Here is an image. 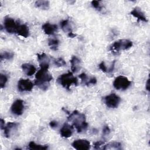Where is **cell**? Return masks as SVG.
Segmentation results:
<instances>
[{
	"label": "cell",
	"mask_w": 150,
	"mask_h": 150,
	"mask_svg": "<svg viewBox=\"0 0 150 150\" xmlns=\"http://www.w3.org/2000/svg\"><path fill=\"white\" fill-rule=\"evenodd\" d=\"M15 33L23 38H28L29 36V29L25 24H21L18 22Z\"/></svg>",
	"instance_id": "12"
},
{
	"label": "cell",
	"mask_w": 150,
	"mask_h": 150,
	"mask_svg": "<svg viewBox=\"0 0 150 150\" xmlns=\"http://www.w3.org/2000/svg\"><path fill=\"white\" fill-rule=\"evenodd\" d=\"M49 125L50 127L52 128H56L58 127L59 125V123L57 121H54V120H53V121H51L49 123Z\"/></svg>",
	"instance_id": "32"
},
{
	"label": "cell",
	"mask_w": 150,
	"mask_h": 150,
	"mask_svg": "<svg viewBox=\"0 0 150 150\" xmlns=\"http://www.w3.org/2000/svg\"><path fill=\"white\" fill-rule=\"evenodd\" d=\"M42 29L45 34L48 35H54V33L57 31V26L55 24H52L49 22H46L42 25Z\"/></svg>",
	"instance_id": "15"
},
{
	"label": "cell",
	"mask_w": 150,
	"mask_h": 150,
	"mask_svg": "<svg viewBox=\"0 0 150 150\" xmlns=\"http://www.w3.org/2000/svg\"><path fill=\"white\" fill-rule=\"evenodd\" d=\"M18 22L15 21L13 18L6 16L4 19V25L6 31L9 33H14L16 32Z\"/></svg>",
	"instance_id": "7"
},
{
	"label": "cell",
	"mask_w": 150,
	"mask_h": 150,
	"mask_svg": "<svg viewBox=\"0 0 150 150\" xmlns=\"http://www.w3.org/2000/svg\"><path fill=\"white\" fill-rule=\"evenodd\" d=\"M79 77L81 79V83L86 86L95 84L97 83V79L95 77H88L84 73L80 74L79 76Z\"/></svg>",
	"instance_id": "16"
},
{
	"label": "cell",
	"mask_w": 150,
	"mask_h": 150,
	"mask_svg": "<svg viewBox=\"0 0 150 150\" xmlns=\"http://www.w3.org/2000/svg\"><path fill=\"white\" fill-rule=\"evenodd\" d=\"M131 85V81L125 76H119L117 77L114 82V87L118 90H125Z\"/></svg>",
	"instance_id": "5"
},
{
	"label": "cell",
	"mask_w": 150,
	"mask_h": 150,
	"mask_svg": "<svg viewBox=\"0 0 150 150\" xmlns=\"http://www.w3.org/2000/svg\"><path fill=\"white\" fill-rule=\"evenodd\" d=\"M24 110V101L21 99L16 100L12 104L11 111L15 115H21Z\"/></svg>",
	"instance_id": "8"
},
{
	"label": "cell",
	"mask_w": 150,
	"mask_h": 150,
	"mask_svg": "<svg viewBox=\"0 0 150 150\" xmlns=\"http://www.w3.org/2000/svg\"><path fill=\"white\" fill-rule=\"evenodd\" d=\"M19 125V124L15 122H8L4 128V135L6 138H9L12 134V132L15 131L18 127Z\"/></svg>",
	"instance_id": "11"
},
{
	"label": "cell",
	"mask_w": 150,
	"mask_h": 150,
	"mask_svg": "<svg viewBox=\"0 0 150 150\" xmlns=\"http://www.w3.org/2000/svg\"><path fill=\"white\" fill-rule=\"evenodd\" d=\"M104 101L107 107L111 108H115L120 104L121 98L115 93H111L104 98Z\"/></svg>",
	"instance_id": "6"
},
{
	"label": "cell",
	"mask_w": 150,
	"mask_h": 150,
	"mask_svg": "<svg viewBox=\"0 0 150 150\" xmlns=\"http://www.w3.org/2000/svg\"><path fill=\"white\" fill-rule=\"evenodd\" d=\"M71 70L72 73H77L81 69V61L76 56H73L70 59Z\"/></svg>",
	"instance_id": "17"
},
{
	"label": "cell",
	"mask_w": 150,
	"mask_h": 150,
	"mask_svg": "<svg viewBox=\"0 0 150 150\" xmlns=\"http://www.w3.org/2000/svg\"><path fill=\"white\" fill-rule=\"evenodd\" d=\"M37 58L39 63V65L49 64L50 59L45 53L37 54Z\"/></svg>",
	"instance_id": "21"
},
{
	"label": "cell",
	"mask_w": 150,
	"mask_h": 150,
	"mask_svg": "<svg viewBox=\"0 0 150 150\" xmlns=\"http://www.w3.org/2000/svg\"><path fill=\"white\" fill-rule=\"evenodd\" d=\"M13 56H14V54L13 52H8V51H5V52L1 53V55H0L1 61L3 59L11 60L13 57Z\"/></svg>",
	"instance_id": "25"
},
{
	"label": "cell",
	"mask_w": 150,
	"mask_h": 150,
	"mask_svg": "<svg viewBox=\"0 0 150 150\" xmlns=\"http://www.w3.org/2000/svg\"><path fill=\"white\" fill-rule=\"evenodd\" d=\"M130 14L132 15L134 17L137 18L138 21H142L144 22H148V19L145 15L144 13L142 12L141 8L139 7H135L134 8L132 9V10L131 11Z\"/></svg>",
	"instance_id": "14"
},
{
	"label": "cell",
	"mask_w": 150,
	"mask_h": 150,
	"mask_svg": "<svg viewBox=\"0 0 150 150\" xmlns=\"http://www.w3.org/2000/svg\"><path fill=\"white\" fill-rule=\"evenodd\" d=\"M115 60H114L113 62L112 63L111 65L108 67V73H111L114 69V67H115Z\"/></svg>",
	"instance_id": "33"
},
{
	"label": "cell",
	"mask_w": 150,
	"mask_h": 150,
	"mask_svg": "<svg viewBox=\"0 0 150 150\" xmlns=\"http://www.w3.org/2000/svg\"><path fill=\"white\" fill-rule=\"evenodd\" d=\"M98 68L104 73H108V68L106 66L105 62L104 61H102L99 64H98Z\"/></svg>",
	"instance_id": "30"
},
{
	"label": "cell",
	"mask_w": 150,
	"mask_h": 150,
	"mask_svg": "<svg viewBox=\"0 0 150 150\" xmlns=\"http://www.w3.org/2000/svg\"><path fill=\"white\" fill-rule=\"evenodd\" d=\"M132 45V42L128 39H119L115 41L110 46V50L114 54H117L121 51L130 49Z\"/></svg>",
	"instance_id": "4"
},
{
	"label": "cell",
	"mask_w": 150,
	"mask_h": 150,
	"mask_svg": "<svg viewBox=\"0 0 150 150\" xmlns=\"http://www.w3.org/2000/svg\"><path fill=\"white\" fill-rule=\"evenodd\" d=\"M8 81V77L7 76L2 73L0 74V87L1 88L5 87L6 82Z\"/></svg>",
	"instance_id": "27"
},
{
	"label": "cell",
	"mask_w": 150,
	"mask_h": 150,
	"mask_svg": "<svg viewBox=\"0 0 150 150\" xmlns=\"http://www.w3.org/2000/svg\"><path fill=\"white\" fill-rule=\"evenodd\" d=\"M104 141H97L96 142H94V148L96 149H103V147L104 146Z\"/></svg>",
	"instance_id": "28"
},
{
	"label": "cell",
	"mask_w": 150,
	"mask_h": 150,
	"mask_svg": "<svg viewBox=\"0 0 150 150\" xmlns=\"http://www.w3.org/2000/svg\"><path fill=\"white\" fill-rule=\"evenodd\" d=\"M60 27H61L62 29L64 32H67V33H69L73 32L71 26L70 25L69 19H64V20L62 21L60 23Z\"/></svg>",
	"instance_id": "19"
},
{
	"label": "cell",
	"mask_w": 150,
	"mask_h": 150,
	"mask_svg": "<svg viewBox=\"0 0 150 150\" xmlns=\"http://www.w3.org/2000/svg\"><path fill=\"white\" fill-rule=\"evenodd\" d=\"M53 63H54V65H56L57 67L64 66L66 64V62L62 57H59V58H57V59H54V60H53Z\"/></svg>",
	"instance_id": "26"
},
{
	"label": "cell",
	"mask_w": 150,
	"mask_h": 150,
	"mask_svg": "<svg viewBox=\"0 0 150 150\" xmlns=\"http://www.w3.org/2000/svg\"><path fill=\"white\" fill-rule=\"evenodd\" d=\"M121 144L119 142H112L107 144H104L103 149H120Z\"/></svg>",
	"instance_id": "22"
},
{
	"label": "cell",
	"mask_w": 150,
	"mask_h": 150,
	"mask_svg": "<svg viewBox=\"0 0 150 150\" xmlns=\"http://www.w3.org/2000/svg\"><path fill=\"white\" fill-rule=\"evenodd\" d=\"M59 45V40L57 39H49L48 40V45L50 49L54 51H56L58 49Z\"/></svg>",
	"instance_id": "24"
},
{
	"label": "cell",
	"mask_w": 150,
	"mask_h": 150,
	"mask_svg": "<svg viewBox=\"0 0 150 150\" xmlns=\"http://www.w3.org/2000/svg\"><path fill=\"white\" fill-rule=\"evenodd\" d=\"M17 87L18 90L21 92L30 91L33 87V84L29 79H21L18 81Z\"/></svg>",
	"instance_id": "9"
},
{
	"label": "cell",
	"mask_w": 150,
	"mask_h": 150,
	"mask_svg": "<svg viewBox=\"0 0 150 150\" xmlns=\"http://www.w3.org/2000/svg\"><path fill=\"white\" fill-rule=\"evenodd\" d=\"M22 69L25 74L28 76L34 74L36 71V69L33 64L30 63H23L22 64Z\"/></svg>",
	"instance_id": "18"
},
{
	"label": "cell",
	"mask_w": 150,
	"mask_h": 150,
	"mask_svg": "<svg viewBox=\"0 0 150 150\" xmlns=\"http://www.w3.org/2000/svg\"><path fill=\"white\" fill-rule=\"evenodd\" d=\"M29 149H36V150H45L48 148V146L46 145L37 144L33 141H30L28 145Z\"/></svg>",
	"instance_id": "23"
},
{
	"label": "cell",
	"mask_w": 150,
	"mask_h": 150,
	"mask_svg": "<svg viewBox=\"0 0 150 150\" xmlns=\"http://www.w3.org/2000/svg\"><path fill=\"white\" fill-rule=\"evenodd\" d=\"M73 132V127L67 123H64L60 129V135L65 138L70 137Z\"/></svg>",
	"instance_id": "13"
},
{
	"label": "cell",
	"mask_w": 150,
	"mask_h": 150,
	"mask_svg": "<svg viewBox=\"0 0 150 150\" xmlns=\"http://www.w3.org/2000/svg\"><path fill=\"white\" fill-rule=\"evenodd\" d=\"M56 81L57 83L68 90H70L71 86H77L78 84V80L73 76L72 72H68L61 74L58 77Z\"/></svg>",
	"instance_id": "3"
},
{
	"label": "cell",
	"mask_w": 150,
	"mask_h": 150,
	"mask_svg": "<svg viewBox=\"0 0 150 150\" xmlns=\"http://www.w3.org/2000/svg\"><path fill=\"white\" fill-rule=\"evenodd\" d=\"M50 3L48 1H36L35 3V6L37 8H39L43 10H47L49 8Z\"/></svg>",
	"instance_id": "20"
},
{
	"label": "cell",
	"mask_w": 150,
	"mask_h": 150,
	"mask_svg": "<svg viewBox=\"0 0 150 150\" xmlns=\"http://www.w3.org/2000/svg\"><path fill=\"white\" fill-rule=\"evenodd\" d=\"M110 128L108 127V125H105L104 126L103 128V135H107L110 133Z\"/></svg>",
	"instance_id": "31"
},
{
	"label": "cell",
	"mask_w": 150,
	"mask_h": 150,
	"mask_svg": "<svg viewBox=\"0 0 150 150\" xmlns=\"http://www.w3.org/2000/svg\"><path fill=\"white\" fill-rule=\"evenodd\" d=\"M72 146L77 150H88L90 148V143L87 139H79L74 140L72 144Z\"/></svg>",
	"instance_id": "10"
},
{
	"label": "cell",
	"mask_w": 150,
	"mask_h": 150,
	"mask_svg": "<svg viewBox=\"0 0 150 150\" xmlns=\"http://www.w3.org/2000/svg\"><path fill=\"white\" fill-rule=\"evenodd\" d=\"M67 120L71 122L73 127H74L77 132L81 133L87 129L88 127V123L86 122V115L78 111L74 110L67 117Z\"/></svg>",
	"instance_id": "2"
},
{
	"label": "cell",
	"mask_w": 150,
	"mask_h": 150,
	"mask_svg": "<svg viewBox=\"0 0 150 150\" xmlns=\"http://www.w3.org/2000/svg\"><path fill=\"white\" fill-rule=\"evenodd\" d=\"M68 36H69V38H74L75 36H76V34L73 33V32H70V33H68Z\"/></svg>",
	"instance_id": "36"
},
{
	"label": "cell",
	"mask_w": 150,
	"mask_h": 150,
	"mask_svg": "<svg viewBox=\"0 0 150 150\" xmlns=\"http://www.w3.org/2000/svg\"><path fill=\"white\" fill-rule=\"evenodd\" d=\"M91 4L92 6L94 8L96 9L98 11H101V10L102 6L100 4V1H91Z\"/></svg>",
	"instance_id": "29"
},
{
	"label": "cell",
	"mask_w": 150,
	"mask_h": 150,
	"mask_svg": "<svg viewBox=\"0 0 150 150\" xmlns=\"http://www.w3.org/2000/svg\"><path fill=\"white\" fill-rule=\"evenodd\" d=\"M49 64L40 65V69L35 75V84L40 89L46 90L49 86L50 81L53 79V77L48 71Z\"/></svg>",
	"instance_id": "1"
},
{
	"label": "cell",
	"mask_w": 150,
	"mask_h": 150,
	"mask_svg": "<svg viewBox=\"0 0 150 150\" xmlns=\"http://www.w3.org/2000/svg\"><path fill=\"white\" fill-rule=\"evenodd\" d=\"M145 88L146 89L147 91H149V79H148L147 81H146V86H145Z\"/></svg>",
	"instance_id": "35"
},
{
	"label": "cell",
	"mask_w": 150,
	"mask_h": 150,
	"mask_svg": "<svg viewBox=\"0 0 150 150\" xmlns=\"http://www.w3.org/2000/svg\"><path fill=\"white\" fill-rule=\"evenodd\" d=\"M0 123H1V128L4 129L5 127V121L1 118L0 120Z\"/></svg>",
	"instance_id": "34"
}]
</instances>
